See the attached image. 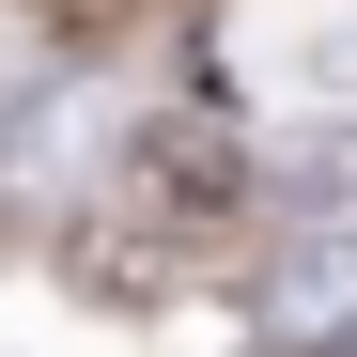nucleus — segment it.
<instances>
[{
  "mask_svg": "<svg viewBox=\"0 0 357 357\" xmlns=\"http://www.w3.org/2000/svg\"><path fill=\"white\" fill-rule=\"evenodd\" d=\"M125 16H140V0H47V31H63V47H109Z\"/></svg>",
  "mask_w": 357,
  "mask_h": 357,
  "instance_id": "nucleus-1",
  "label": "nucleus"
}]
</instances>
